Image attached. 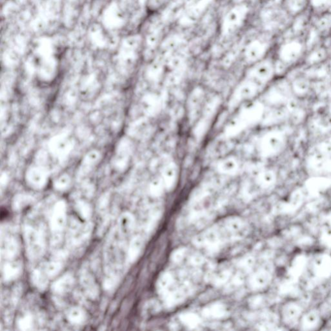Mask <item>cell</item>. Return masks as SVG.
Here are the masks:
<instances>
[{
    "label": "cell",
    "instance_id": "obj_1",
    "mask_svg": "<svg viewBox=\"0 0 331 331\" xmlns=\"http://www.w3.org/2000/svg\"><path fill=\"white\" fill-rule=\"evenodd\" d=\"M249 12L248 6L245 3L237 4L228 10L221 23V35L225 37L238 31L247 20Z\"/></svg>",
    "mask_w": 331,
    "mask_h": 331
},
{
    "label": "cell",
    "instance_id": "obj_2",
    "mask_svg": "<svg viewBox=\"0 0 331 331\" xmlns=\"http://www.w3.org/2000/svg\"><path fill=\"white\" fill-rule=\"evenodd\" d=\"M305 309L300 301H285L280 309V319L284 326L288 329L298 328L301 316Z\"/></svg>",
    "mask_w": 331,
    "mask_h": 331
},
{
    "label": "cell",
    "instance_id": "obj_3",
    "mask_svg": "<svg viewBox=\"0 0 331 331\" xmlns=\"http://www.w3.org/2000/svg\"><path fill=\"white\" fill-rule=\"evenodd\" d=\"M276 75L275 61L271 59L264 58L252 64L248 71V78L260 85L264 86L270 82Z\"/></svg>",
    "mask_w": 331,
    "mask_h": 331
},
{
    "label": "cell",
    "instance_id": "obj_4",
    "mask_svg": "<svg viewBox=\"0 0 331 331\" xmlns=\"http://www.w3.org/2000/svg\"><path fill=\"white\" fill-rule=\"evenodd\" d=\"M305 50V46L300 40H290L280 46L278 60L289 67L300 60Z\"/></svg>",
    "mask_w": 331,
    "mask_h": 331
},
{
    "label": "cell",
    "instance_id": "obj_5",
    "mask_svg": "<svg viewBox=\"0 0 331 331\" xmlns=\"http://www.w3.org/2000/svg\"><path fill=\"white\" fill-rule=\"evenodd\" d=\"M286 138L279 131H271L263 137L260 143L261 154L270 158L276 156L285 146Z\"/></svg>",
    "mask_w": 331,
    "mask_h": 331
},
{
    "label": "cell",
    "instance_id": "obj_6",
    "mask_svg": "<svg viewBox=\"0 0 331 331\" xmlns=\"http://www.w3.org/2000/svg\"><path fill=\"white\" fill-rule=\"evenodd\" d=\"M270 45L266 40L263 38H255L245 46L243 55L246 61L254 64L265 58Z\"/></svg>",
    "mask_w": 331,
    "mask_h": 331
},
{
    "label": "cell",
    "instance_id": "obj_7",
    "mask_svg": "<svg viewBox=\"0 0 331 331\" xmlns=\"http://www.w3.org/2000/svg\"><path fill=\"white\" fill-rule=\"evenodd\" d=\"M323 324L321 312L319 309L312 308L305 310L301 316L298 330L301 331H316L319 330Z\"/></svg>",
    "mask_w": 331,
    "mask_h": 331
},
{
    "label": "cell",
    "instance_id": "obj_8",
    "mask_svg": "<svg viewBox=\"0 0 331 331\" xmlns=\"http://www.w3.org/2000/svg\"><path fill=\"white\" fill-rule=\"evenodd\" d=\"M260 87V85L256 82L248 78L247 80L242 83L235 90L232 97V103L237 105L252 99L257 94Z\"/></svg>",
    "mask_w": 331,
    "mask_h": 331
},
{
    "label": "cell",
    "instance_id": "obj_9",
    "mask_svg": "<svg viewBox=\"0 0 331 331\" xmlns=\"http://www.w3.org/2000/svg\"><path fill=\"white\" fill-rule=\"evenodd\" d=\"M315 275L321 277H328L331 275V256L321 254L316 257L313 262Z\"/></svg>",
    "mask_w": 331,
    "mask_h": 331
},
{
    "label": "cell",
    "instance_id": "obj_10",
    "mask_svg": "<svg viewBox=\"0 0 331 331\" xmlns=\"http://www.w3.org/2000/svg\"><path fill=\"white\" fill-rule=\"evenodd\" d=\"M217 169L220 172L226 175H233L239 171V164L236 159L229 157L218 163Z\"/></svg>",
    "mask_w": 331,
    "mask_h": 331
},
{
    "label": "cell",
    "instance_id": "obj_11",
    "mask_svg": "<svg viewBox=\"0 0 331 331\" xmlns=\"http://www.w3.org/2000/svg\"><path fill=\"white\" fill-rule=\"evenodd\" d=\"M178 176H179V169L177 165L174 163H169L163 169V181L167 187H171L175 183Z\"/></svg>",
    "mask_w": 331,
    "mask_h": 331
},
{
    "label": "cell",
    "instance_id": "obj_12",
    "mask_svg": "<svg viewBox=\"0 0 331 331\" xmlns=\"http://www.w3.org/2000/svg\"><path fill=\"white\" fill-rule=\"evenodd\" d=\"M276 174L270 169L261 171L257 177V182L263 188H269L275 185L276 182Z\"/></svg>",
    "mask_w": 331,
    "mask_h": 331
},
{
    "label": "cell",
    "instance_id": "obj_13",
    "mask_svg": "<svg viewBox=\"0 0 331 331\" xmlns=\"http://www.w3.org/2000/svg\"><path fill=\"white\" fill-rule=\"evenodd\" d=\"M327 51L324 48L315 49L307 56L306 63L309 65L318 64L327 58Z\"/></svg>",
    "mask_w": 331,
    "mask_h": 331
},
{
    "label": "cell",
    "instance_id": "obj_14",
    "mask_svg": "<svg viewBox=\"0 0 331 331\" xmlns=\"http://www.w3.org/2000/svg\"><path fill=\"white\" fill-rule=\"evenodd\" d=\"M316 27L318 31H327L331 29V13L330 12H325L323 15L316 22Z\"/></svg>",
    "mask_w": 331,
    "mask_h": 331
},
{
    "label": "cell",
    "instance_id": "obj_15",
    "mask_svg": "<svg viewBox=\"0 0 331 331\" xmlns=\"http://www.w3.org/2000/svg\"><path fill=\"white\" fill-rule=\"evenodd\" d=\"M292 88V91H294L295 93L298 95H306L309 91V85L307 82L301 80L296 82H294Z\"/></svg>",
    "mask_w": 331,
    "mask_h": 331
},
{
    "label": "cell",
    "instance_id": "obj_16",
    "mask_svg": "<svg viewBox=\"0 0 331 331\" xmlns=\"http://www.w3.org/2000/svg\"><path fill=\"white\" fill-rule=\"evenodd\" d=\"M311 3L318 11L326 12L331 7V0H311Z\"/></svg>",
    "mask_w": 331,
    "mask_h": 331
},
{
    "label": "cell",
    "instance_id": "obj_17",
    "mask_svg": "<svg viewBox=\"0 0 331 331\" xmlns=\"http://www.w3.org/2000/svg\"><path fill=\"white\" fill-rule=\"evenodd\" d=\"M166 1V0H152V5L156 9H159L164 5Z\"/></svg>",
    "mask_w": 331,
    "mask_h": 331
},
{
    "label": "cell",
    "instance_id": "obj_18",
    "mask_svg": "<svg viewBox=\"0 0 331 331\" xmlns=\"http://www.w3.org/2000/svg\"></svg>",
    "mask_w": 331,
    "mask_h": 331
}]
</instances>
